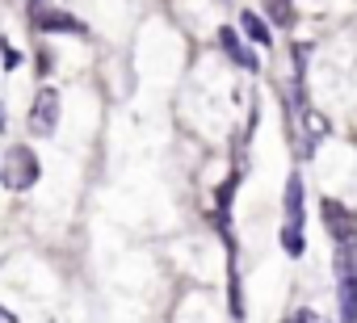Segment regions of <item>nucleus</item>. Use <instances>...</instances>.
Here are the masks:
<instances>
[{
  "mask_svg": "<svg viewBox=\"0 0 357 323\" xmlns=\"http://www.w3.org/2000/svg\"><path fill=\"white\" fill-rule=\"evenodd\" d=\"M336 302L340 323H357V235L336 244Z\"/></svg>",
  "mask_w": 357,
  "mask_h": 323,
  "instance_id": "obj_1",
  "label": "nucleus"
},
{
  "mask_svg": "<svg viewBox=\"0 0 357 323\" xmlns=\"http://www.w3.org/2000/svg\"><path fill=\"white\" fill-rule=\"evenodd\" d=\"M38 177H43L38 151H30V147H9L5 151V159H0V185H5V189L26 194V189L38 185Z\"/></svg>",
  "mask_w": 357,
  "mask_h": 323,
  "instance_id": "obj_2",
  "label": "nucleus"
},
{
  "mask_svg": "<svg viewBox=\"0 0 357 323\" xmlns=\"http://www.w3.org/2000/svg\"><path fill=\"white\" fill-rule=\"evenodd\" d=\"M55 126H59V93L55 88H38L34 105H30V130L38 139H47V134H55Z\"/></svg>",
  "mask_w": 357,
  "mask_h": 323,
  "instance_id": "obj_3",
  "label": "nucleus"
},
{
  "mask_svg": "<svg viewBox=\"0 0 357 323\" xmlns=\"http://www.w3.org/2000/svg\"><path fill=\"white\" fill-rule=\"evenodd\" d=\"M30 26L43 30V34H84L80 17H72L68 9H30Z\"/></svg>",
  "mask_w": 357,
  "mask_h": 323,
  "instance_id": "obj_4",
  "label": "nucleus"
},
{
  "mask_svg": "<svg viewBox=\"0 0 357 323\" xmlns=\"http://www.w3.org/2000/svg\"><path fill=\"white\" fill-rule=\"evenodd\" d=\"M319 214H324V227H328V235H332L336 244L357 235V219H353V210L340 206L336 198H324V202H319Z\"/></svg>",
  "mask_w": 357,
  "mask_h": 323,
  "instance_id": "obj_5",
  "label": "nucleus"
},
{
  "mask_svg": "<svg viewBox=\"0 0 357 323\" xmlns=\"http://www.w3.org/2000/svg\"><path fill=\"white\" fill-rule=\"evenodd\" d=\"M219 47H223V51L231 55V63H240L244 72H261V59L252 55V47H244V38H240L231 26H223V30H219Z\"/></svg>",
  "mask_w": 357,
  "mask_h": 323,
  "instance_id": "obj_6",
  "label": "nucleus"
},
{
  "mask_svg": "<svg viewBox=\"0 0 357 323\" xmlns=\"http://www.w3.org/2000/svg\"><path fill=\"white\" fill-rule=\"evenodd\" d=\"M286 223H294V227H303V219H307V198H303V177L298 173H290L286 177Z\"/></svg>",
  "mask_w": 357,
  "mask_h": 323,
  "instance_id": "obj_7",
  "label": "nucleus"
},
{
  "mask_svg": "<svg viewBox=\"0 0 357 323\" xmlns=\"http://www.w3.org/2000/svg\"><path fill=\"white\" fill-rule=\"evenodd\" d=\"M227 315L236 319V323H244V290H240V269H236V260H227Z\"/></svg>",
  "mask_w": 357,
  "mask_h": 323,
  "instance_id": "obj_8",
  "label": "nucleus"
},
{
  "mask_svg": "<svg viewBox=\"0 0 357 323\" xmlns=\"http://www.w3.org/2000/svg\"><path fill=\"white\" fill-rule=\"evenodd\" d=\"M240 30L248 34V42H257V47H273V30H269L252 9H244V13H240Z\"/></svg>",
  "mask_w": 357,
  "mask_h": 323,
  "instance_id": "obj_9",
  "label": "nucleus"
},
{
  "mask_svg": "<svg viewBox=\"0 0 357 323\" xmlns=\"http://www.w3.org/2000/svg\"><path fill=\"white\" fill-rule=\"evenodd\" d=\"M265 13L273 26H294V0H265Z\"/></svg>",
  "mask_w": 357,
  "mask_h": 323,
  "instance_id": "obj_10",
  "label": "nucleus"
},
{
  "mask_svg": "<svg viewBox=\"0 0 357 323\" xmlns=\"http://www.w3.org/2000/svg\"><path fill=\"white\" fill-rule=\"evenodd\" d=\"M282 248H286V256H303V252H307V235H303V227L286 223V227H282Z\"/></svg>",
  "mask_w": 357,
  "mask_h": 323,
  "instance_id": "obj_11",
  "label": "nucleus"
},
{
  "mask_svg": "<svg viewBox=\"0 0 357 323\" xmlns=\"http://www.w3.org/2000/svg\"><path fill=\"white\" fill-rule=\"evenodd\" d=\"M240 181H244V177H240V173H231V177L223 181V189H219V223H223V227H227V210H231V194H236V185H240Z\"/></svg>",
  "mask_w": 357,
  "mask_h": 323,
  "instance_id": "obj_12",
  "label": "nucleus"
},
{
  "mask_svg": "<svg viewBox=\"0 0 357 323\" xmlns=\"http://www.w3.org/2000/svg\"><path fill=\"white\" fill-rule=\"evenodd\" d=\"M0 63H5V68H17V63H22V55H17L13 47H5V42H0Z\"/></svg>",
  "mask_w": 357,
  "mask_h": 323,
  "instance_id": "obj_13",
  "label": "nucleus"
},
{
  "mask_svg": "<svg viewBox=\"0 0 357 323\" xmlns=\"http://www.w3.org/2000/svg\"><path fill=\"white\" fill-rule=\"evenodd\" d=\"M286 323H319V319H315V315H311V310H294V315H290V319H286Z\"/></svg>",
  "mask_w": 357,
  "mask_h": 323,
  "instance_id": "obj_14",
  "label": "nucleus"
},
{
  "mask_svg": "<svg viewBox=\"0 0 357 323\" xmlns=\"http://www.w3.org/2000/svg\"><path fill=\"white\" fill-rule=\"evenodd\" d=\"M0 323H17V315H13V310H5V302H0Z\"/></svg>",
  "mask_w": 357,
  "mask_h": 323,
  "instance_id": "obj_15",
  "label": "nucleus"
}]
</instances>
